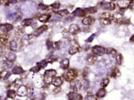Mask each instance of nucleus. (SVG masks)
I'll return each instance as SVG.
<instances>
[{
	"label": "nucleus",
	"mask_w": 134,
	"mask_h": 100,
	"mask_svg": "<svg viewBox=\"0 0 134 100\" xmlns=\"http://www.w3.org/2000/svg\"><path fill=\"white\" fill-rule=\"evenodd\" d=\"M9 48L11 51H16L17 49V41L14 40H12L9 42Z\"/></svg>",
	"instance_id": "obj_15"
},
{
	"label": "nucleus",
	"mask_w": 134,
	"mask_h": 100,
	"mask_svg": "<svg viewBox=\"0 0 134 100\" xmlns=\"http://www.w3.org/2000/svg\"><path fill=\"white\" fill-rule=\"evenodd\" d=\"M96 36V34L95 33H93L88 38V39L86 40V41H88V42H91L93 40L94 38V37H95Z\"/></svg>",
	"instance_id": "obj_42"
},
{
	"label": "nucleus",
	"mask_w": 134,
	"mask_h": 100,
	"mask_svg": "<svg viewBox=\"0 0 134 100\" xmlns=\"http://www.w3.org/2000/svg\"><path fill=\"white\" fill-rule=\"evenodd\" d=\"M31 71L34 72H37L39 71L40 70L39 69V68H38L37 66H36V67H34L32 68V69H31Z\"/></svg>",
	"instance_id": "obj_45"
},
{
	"label": "nucleus",
	"mask_w": 134,
	"mask_h": 100,
	"mask_svg": "<svg viewBox=\"0 0 134 100\" xmlns=\"http://www.w3.org/2000/svg\"><path fill=\"white\" fill-rule=\"evenodd\" d=\"M73 15L75 16H79V17H83L86 15V12H85V10H83L81 8H77L76 10L73 12Z\"/></svg>",
	"instance_id": "obj_14"
},
{
	"label": "nucleus",
	"mask_w": 134,
	"mask_h": 100,
	"mask_svg": "<svg viewBox=\"0 0 134 100\" xmlns=\"http://www.w3.org/2000/svg\"><path fill=\"white\" fill-rule=\"evenodd\" d=\"M12 72L14 74H20L24 72V70L22 69L20 67L16 66L12 69Z\"/></svg>",
	"instance_id": "obj_20"
},
{
	"label": "nucleus",
	"mask_w": 134,
	"mask_h": 100,
	"mask_svg": "<svg viewBox=\"0 0 134 100\" xmlns=\"http://www.w3.org/2000/svg\"><path fill=\"white\" fill-rule=\"evenodd\" d=\"M57 74V72L53 69L47 70L45 72L44 74V81L47 84H49L52 81V78Z\"/></svg>",
	"instance_id": "obj_1"
},
{
	"label": "nucleus",
	"mask_w": 134,
	"mask_h": 100,
	"mask_svg": "<svg viewBox=\"0 0 134 100\" xmlns=\"http://www.w3.org/2000/svg\"><path fill=\"white\" fill-rule=\"evenodd\" d=\"M60 4L58 2H55V3H54L51 5L52 7H53L55 9H58L60 7Z\"/></svg>",
	"instance_id": "obj_39"
},
{
	"label": "nucleus",
	"mask_w": 134,
	"mask_h": 100,
	"mask_svg": "<svg viewBox=\"0 0 134 100\" xmlns=\"http://www.w3.org/2000/svg\"><path fill=\"white\" fill-rule=\"evenodd\" d=\"M11 73L9 72L6 71V70H3L0 73V78L2 80H7L8 78L10 77Z\"/></svg>",
	"instance_id": "obj_16"
},
{
	"label": "nucleus",
	"mask_w": 134,
	"mask_h": 100,
	"mask_svg": "<svg viewBox=\"0 0 134 100\" xmlns=\"http://www.w3.org/2000/svg\"><path fill=\"white\" fill-rule=\"evenodd\" d=\"M131 8L132 9H134V3L132 5V7H131Z\"/></svg>",
	"instance_id": "obj_52"
},
{
	"label": "nucleus",
	"mask_w": 134,
	"mask_h": 100,
	"mask_svg": "<svg viewBox=\"0 0 134 100\" xmlns=\"http://www.w3.org/2000/svg\"><path fill=\"white\" fill-rule=\"evenodd\" d=\"M39 7L42 10H45L47 9L48 8L47 6L45 5V4H41L39 5Z\"/></svg>",
	"instance_id": "obj_44"
},
{
	"label": "nucleus",
	"mask_w": 134,
	"mask_h": 100,
	"mask_svg": "<svg viewBox=\"0 0 134 100\" xmlns=\"http://www.w3.org/2000/svg\"><path fill=\"white\" fill-rule=\"evenodd\" d=\"M93 22V19L91 17H85V19H83V21H82V23H83L84 25L85 26H88V25H90V24H91Z\"/></svg>",
	"instance_id": "obj_21"
},
{
	"label": "nucleus",
	"mask_w": 134,
	"mask_h": 100,
	"mask_svg": "<svg viewBox=\"0 0 134 100\" xmlns=\"http://www.w3.org/2000/svg\"><path fill=\"white\" fill-rule=\"evenodd\" d=\"M85 11L86 13H94L96 12V9L95 7H89V8H86L85 9Z\"/></svg>",
	"instance_id": "obj_34"
},
{
	"label": "nucleus",
	"mask_w": 134,
	"mask_h": 100,
	"mask_svg": "<svg viewBox=\"0 0 134 100\" xmlns=\"http://www.w3.org/2000/svg\"><path fill=\"white\" fill-rule=\"evenodd\" d=\"M130 41L131 42H134V35H133L132 36V37L130 38Z\"/></svg>",
	"instance_id": "obj_50"
},
{
	"label": "nucleus",
	"mask_w": 134,
	"mask_h": 100,
	"mask_svg": "<svg viewBox=\"0 0 134 100\" xmlns=\"http://www.w3.org/2000/svg\"><path fill=\"white\" fill-rule=\"evenodd\" d=\"M89 87V81H85V89H87Z\"/></svg>",
	"instance_id": "obj_46"
},
{
	"label": "nucleus",
	"mask_w": 134,
	"mask_h": 100,
	"mask_svg": "<svg viewBox=\"0 0 134 100\" xmlns=\"http://www.w3.org/2000/svg\"><path fill=\"white\" fill-rule=\"evenodd\" d=\"M73 17H68V18H66V21H67V22H68H68H70V21H71V20H73Z\"/></svg>",
	"instance_id": "obj_49"
},
{
	"label": "nucleus",
	"mask_w": 134,
	"mask_h": 100,
	"mask_svg": "<svg viewBox=\"0 0 134 100\" xmlns=\"http://www.w3.org/2000/svg\"><path fill=\"white\" fill-rule=\"evenodd\" d=\"M106 53H107L109 55H114L116 53V51L112 48H108V49H106Z\"/></svg>",
	"instance_id": "obj_35"
},
{
	"label": "nucleus",
	"mask_w": 134,
	"mask_h": 100,
	"mask_svg": "<svg viewBox=\"0 0 134 100\" xmlns=\"http://www.w3.org/2000/svg\"><path fill=\"white\" fill-rule=\"evenodd\" d=\"M32 41H33V35H26L22 37V42L24 44H30Z\"/></svg>",
	"instance_id": "obj_10"
},
{
	"label": "nucleus",
	"mask_w": 134,
	"mask_h": 100,
	"mask_svg": "<svg viewBox=\"0 0 134 100\" xmlns=\"http://www.w3.org/2000/svg\"><path fill=\"white\" fill-rule=\"evenodd\" d=\"M14 85H15V87H20L22 85V81L20 79H16L14 81Z\"/></svg>",
	"instance_id": "obj_40"
},
{
	"label": "nucleus",
	"mask_w": 134,
	"mask_h": 100,
	"mask_svg": "<svg viewBox=\"0 0 134 100\" xmlns=\"http://www.w3.org/2000/svg\"><path fill=\"white\" fill-rule=\"evenodd\" d=\"M80 30V27L77 24H71L69 27V32L73 35H76Z\"/></svg>",
	"instance_id": "obj_7"
},
{
	"label": "nucleus",
	"mask_w": 134,
	"mask_h": 100,
	"mask_svg": "<svg viewBox=\"0 0 134 100\" xmlns=\"http://www.w3.org/2000/svg\"><path fill=\"white\" fill-rule=\"evenodd\" d=\"M78 76V73L77 70L74 69H70L66 72V73L63 75V77L66 81H71L75 79Z\"/></svg>",
	"instance_id": "obj_2"
},
{
	"label": "nucleus",
	"mask_w": 134,
	"mask_h": 100,
	"mask_svg": "<svg viewBox=\"0 0 134 100\" xmlns=\"http://www.w3.org/2000/svg\"><path fill=\"white\" fill-rule=\"evenodd\" d=\"M9 3H16V0H8Z\"/></svg>",
	"instance_id": "obj_48"
},
{
	"label": "nucleus",
	"mask_w": 134,
	"mask_h": 100,
	"mask_svg": "<svg viewBox=\"0 0 134 100\" xmlns=\"http://www.w3.org/2000/svg\"><path fill=\"white\" fill-rule=\"evenodd\" d=\"M132 2L133 0H119L118 6L121 9H127L131 5Z\"/></svg>",
	"instance_id": "obj_4"
},
{
	"label": "nucleus",
	"mask_w": 134,
	"mask_h": 100,
	"mask_svg": "<svg viewBox=\"0 0 134 100\" xmlns=\"http://www.w3.org/2000/svg\"><path fill=\"white\" fill-rule=\"evenodd\" d=\"M47 48L48 49H50L52 48L53 47V43L52 41H48L47 42Z\"/></svg>",
	"instance_id": "obj_43"
},
{
	"label": "nucleus",
	"mask_w": 134,
	"mask_h": 100,
	"mask_svg": "<svg viewBox=\"0 0 134 100\" xmlns=\"http://www.w3.org/2000/svg\"><path fill=\"white\" fill-rule=\"evenodd\" d=\"M13 29V26L11 24H2L0 26V29L3 32H9Z\"/></svg>",
	"instance_id": "obj_11"
},
{
	"label": "nucleus",
	"mask_w": 134,
	"mask_h": 100,
	"mask_svg": "<svg viewBox=\"0 0 134 100\" xmlns=\"http://www.w3.org/2000/svg\"><path fill=\"white\" fill-rule=\"evenodd\" d=\"M7 96L10 98H14L16 96V92L13 90H9L7 92Z\"/></svg>",
	"instance_id": "obj_28"
},
{
	"label": "nucleus",
	"mask_w": 134,
	"mask_h": 100,
	"mask_svg": "<svg viewBox=\"0 0 134 100\" xmlns=\"http://www.w3.org/2000/svg\"><path fill=\"white\" fill-rule=\"evenodd\" d=\"M71 88L74 92H78L81 88V83L78 80H73L71 81Z\"/></svg>",
	"instance_id": "obj_6"
},
{
	"label": "nucleus",
	"mask_w": 134,
	"mask_h": 100,
	"mask_svg": "<svg viewBox=\"0 0 134 100\" xmlns=\"http://www.w3.org/2000/svg\"><path fill=\"white\" fill-rule=\"evenodd\" d=\"M69 66V60L68 59H64L60 63V67L63 69H66Z\"/></svg>",
	"instance_id": "obj_19"
},
{
	"label": "nucleus",
	"mask_w": 134,
	"mask_h": 100,
	"mask_svg": "<svg viewBox=\"0 0 134 100\" xmlns=\"http://www.w3.org/2000/svg\"><path fill=\"white\" fill-rule=\"evenodd\" d=\"M97 96L99 98H103L106 95V90L104 88H101L98 90V92H97Z\"/></svg>",
	"instance_id": "obj_25"
},
{
	"label": "nucleus",
	"mask_w": 134,
	"mask_h": 100,
	"mask_svg": "<svg viewBox=\"0 0 134 100\" xmlns=\"http://www.w3.org/2000/svg\"><path fill=\"white\" fill-rule=\"evenodd\" d=\"M101 22L104 26H107L110 24V19H101Z\"/></svg>",
	"instance_id": "obj_37"
},
{
	"label": "nucleus",
	"mask_w": 134,
	"mask_h": 100,
	"mask_svg": "<svg viewBox=\"0 0 134 100\" xmlns=\"http://www.w3.org/2000/svg\"><path fill=\"white\" fill-rule=\"evenodd\" d=\"M47 29V26H42L41 27H39V29H37L35 32H34V35L36 37H38L42 33L44 32Z\"/></svg>",
	"instance_id": "obj_12"
},
{
	"label": "nucleus",
	"mask_w": 134,
	"mask_h": 100,
	"mask_svg": "<svg viewBox=\"0 0 134 100\" xmlns=\"http://www.w3.org/2000/svg\"><path fill=\"white\" fill-rule=\"evenodd\" d=\"M109 81H110V80L109 78H104L102 80V82L101 83V86L102 87H107V85H109Z\"/></svg>",
	"instance_id": "obj_31"
},
{
	"label": "nucleus",
	"mask_w": 134,
	"mask_h": 100,
	"mask_svg": "<svg viewBox=\"0 0 134 100\" xmlns=\"http://www.w3.org/2000/svg\"><path fill=\"white\" fill-rule=\"evenodd\" d=\"M47 61H46V60H43V61H42L41 62H40V63H37V66L38 67L39 70H41V69L44 68L45 67L47 66Z\"/></svg>",
	"instance_id": "obj_27"
},
{
	"label": "nucleus",
	"mask_w": 134,
	"mask_h": 100,
	"mask_svg": "<svg viewBox=\"0 0 134 100\" xmlns=\"http://www.w3.org/2000/svg\"><path fill=\"white\" fill-rule=\"evenodd\" d=\"M7 58H8V60L9 61H14L16 59V54L13 53H9L7 56Z\"/></svg>",
	"instance_id": "obj_29"
},
{
	"label": "nucleus",
	"mask_w": 134,
	"mask_h": 100,
	"mask_svg": "<svg viewBox=\"0 0 134 100\" xmlns=\"http://www.w3.org/2000/svg\"><path fill=\"white\" fill-rule=\"evenodd\" d=\"M8 40V37L6 35H0V48L3 47Z\"/></svg>",
	"instance_id": "obj_18"
},
{
	"label": "nucleus",
	"mask_w": 134,
	"mask_h": 100,
	"mask_svg": "<svg viewBox=\"0 0 134 100\" xmlns=\"http://www.w3.org/2000/svg\"><path fill=\"white\" fill-rule=\"evenodd\" d=\"M111 1H117V0H111Z\"/></svg>",
	"instance_id": "obj_53"
},
{
	"label": "nucleus",
	"mask_w": 134,
	"mask_h": 100,
	"mask_svg": "<svg viewBox=\"0 0 134 100\" xmlns=\"http://www.w3.org/2000/svg\"><path fill=\"white\" fill-rule=\"evenodd\" d=\"M69 100H82V96L75 92H71L68 94Z\"/></svg>",
	"instance_id": "obj_9"
},
{
	"label": "nucleus",
	"mask_w": 134,
	"mask_h": 100,
	"mask_svg": "<svg viewBox=\"0 0 134 100\" xmlns=\"http://www.w3.org/2000/svg\"><path fill=\"white\" fill-rule=\"evenodd\" d=\"M50 17H51V15L50 14H42L39 17V20L40 22L45 23V22H47L48 20H49Z\"/></svg>",
	"instance_id": "obj_17"
},
{
	"label": "nucleus",
	"mask_w": 134,
	"mask_h": 100,
	"mask_svg": "<svg viewBox=\"0 0 134 100\" xmlns=\"http://www.w3.org/2000/svg\"><path fill=\"white\" fill-rule=\"evenodd\" d=\"M57 13L59 15H61V16H65V15H67L69 14V12H68V10L66 9H63V10L58 11L57 12Z\"/></svg>",
	"instance_id": "obj_33"
},
{
	"label": "nucleus",
	"mask_w": 134,
	"mask_h": 100,
	"mask_svg": "<svg viewBox=\"0 0 134 100\" xmlns=\"http://www.w3.org/2000/svg\"><path fill=\"white\" fill-rule=\"evenodd\" d=\"M4 1H5V0H0V5H1L2 4L4 3Z\"/></svg>",
	"instance_id": "obj_51"
},
{
	"label": "nucleus",
	"mask_w": 134,
	"mask_h": 100,
	"mask_svg": "<svg viewBox=\"0 0 134 100\" xmlns=\"http://www.w3.org/2000/svg\"><path fill=\"white\" fill-rule=\"evenodd\" d=\"M12 65H13V64H12V62L8 60V61H6L4 62L3 66V67L4 68V69H10V68L12 67Z\"/></svg>",
	"instance_id": "obj_23"
},
{
	"label": "nucleus",
	"mask_w": 134,
	"mask_h": 100,
	"mask_svg": "<svg viewBox=\"0 0 134 100\" xmlns=\"http://www.w3.org/2000/svg\"><path fill=\"white\" fill-rule=\"evenodd\" d=\"M101 7L105 10H114L115 8V5L112 3L103 1L101 3Z\"/></svg>",
	"instance_id": "obj_5"
},
{
	"label": "nucleus",
	"mask_w": 134,
	"mask_h": 100,
	"mask_svg": "<svg viewBox=\"0 0 134 100\" xmlns=\"http://www.w3.org/2000/svg\"><path fill=\"white\" fill-rule=\"evenodd\" d=\"M79 51V48L77 45H72L69 49V53L70 54H75Z\"/></svg>",
	"instance_id": "obj_22"
},
{
	"label": "nucleus",
	"mask_w": 134,
	"mask_h": 100,
	"mask_svg": "<svg viewBox=\"0 0 134 100\" xmlns=\"http://www.w3.org/2000/svg\"><path fill=\"white\" fill-rule=\"evenodd\" d=\"M16 15H17V13H16V12L10 14H9L8 16V19H9V20H12V19L16 17Z\"/></svg>",
	"instance_id": "obj_41"
},
{
	"label": "nucleus",
	"mask_w": 134,
	"mask_h": 100,
	"mask_svg": "<svg viewBox=\"0 0 134 100\" xmlns=\"http://www.w3.org/2000/svg\"><path fill=\"white\" fill-rule=\"evenodd\" d=\"M55 61V58H54L53 56L50 57L49 59V62H53V61Z\"/></svg>",
	"instance_id": "obj_47"
},
{
	"label": "nucleus",
	"mask_w": 134,
	"mask_h": 100,
	"mask_svg": "<svg viewBox=\"0 0 134 100\" xmlns=\"http://www.w3.org/2000/svg\"><path fill=\"white\" fill-rule=\"evenodd\" d=\"M116 62H117V63L119 65H121V64H122V56L121 55V54H118V55H117L116 56Z\"/></svg>",
	"instance_id": "obj_36"
},
{
	"label": "nucleus",
	"mask_w": 134,
	"mask_h": 100,
	"mask_svg": "<svg viewBox=\"0 0 134 100\" xmlns=\"http://www.w3.org/2000/svg\"><path fill=\"white\" fill-rule=\"evenodd\" d=\"M52 83L53 85L57 87H58L60 86H61L63 83V80H61V78L59 77H53L52 80Z\"/></svg>",
	"instance_id": "obj_8"
},
{
	"label": "nucleus",
	"mask_w": 134,
	"mask_h": 100,
	"mask_svg": "<svg viewBox=\"0 0 134 100\" xmlns=\"http://www.w3.org/2000/svg\"><path fill=\"white\" fill-rule=\"evenodd\" d=\"M112 17V14L109 12H104L101 15V19H111Z\"/></svg>",
	"instance_id": "obj_30"
},
{
	"label": "nucleus",
	"mask_w": 134,
	"mask_h": 100,
	"mask_svg": "<svg viewBox=\"0 0 134 100\" xmlns=\"http://www.w3.org/2000/svg\"><path fill=\"white\" fill-rule=\"evenodd\" d=\"M106 49L102 46H95L93 48V52L95 55L97 56H103L106 53Z\"/></svg>",
	"instance_id": "obj_3"
},
{
	"label": "nucleus",
	"mask_w": 134,
	"mask_h": 100,
	"mask_svg": "<svg viewBox=\"0 0 134 100\" xmlns=\"http://www.w3.org/2000/svg\"><path fill=\"white\" fill-rule=\"evenodd\" d=\"M110 75L112 77H117L121 75V73L119 72V69L117 68H115L114 69H113L111 72V74H110Z\"/></svg>",
	"instance_id": "obj_24"
},
{
	"label": "nucleus",
	"mask_w": 134,
	"mask_h": 100,
	"mask_svg": "<svg viewBox=\"0 0 134 100\" xmlns=\"http://www.w3.org/2000/svg\"><path fill=\"white\" fill-rule=\"evenodd\" d=\"M96 59L97 58L95 56L90 54L89 56L88 57V58H87V61H88V63L89 64H93V63H95V61H96Z\"/></svg>",
	"instance_id": "obj_26"
},
{
	"label": "nucleus",
	"mask_w": 134,
	"mask_h": 100,
	"mask_svg": "<svg viewBox=\"0 0 134 100\" xmlns=\"http://www.w3.org/2000/svg\"><path fill=\"white\" fill-rule=\"evenodd\" d=\"M27 93V90L25 86L21 85L19 88L18 90H17V95L20 96H24L25 95H26Z\"/></svg>",
	"instance_id": "obj_13"
},
{
	"label": "nucleus",
	"mask_w": 134,
	"mask_h": 100,
	"mask_svg": "<svg viewBox=\"0 0 134 100\" xmlns=\"http://www.w3.org/2000/svg\"><path fill=\"white\" fill-rule=\"evenodd\" d=\"M20 1H26V0H20Z\"/></svg>",
	"instance_id": "obj_54"
},
{
	"label": "nucleus",
	"mask_w": 134,
	"mask_h": 100,
	"mask_svg": "<svg viewBox=\"0 0 134 100\" xmlns=\"http://www.w3.org/2000/svg\"><path fill=\"white\" fill-rule=\"evenodd\" d=\"M32 19H27L24 20L22 22V25L23 26H30L32 23Z\"/></svg>",
	"instance_id": "obj_32"
},
{
	"label": "nucleus",
	"mask_w": 134,
	"mask_h": 100,
	"mask_svg": "<svg viewBox=\"0 0 134 100\" xmlns=\"http://www.w3.org/2000/svg\"><path fill=\"white\" fill-rule=\"evenodd\" d=\"M84 100H97L96 97L93 95H88L85 97Z\"/></svg>",
	"instance_id": "obj_38"
}]
</instances>
